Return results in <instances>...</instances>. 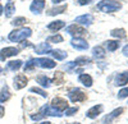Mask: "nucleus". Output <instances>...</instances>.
I'll return each instance as SVG.
<instances>
[{
  "label": "nucleus",
  "instance_id": "nucleus-28",
  "mask_svg": "<svg viewBox=\"0 0 128 124\" xmlns=\"http://www.w3.org/2000/svg\"><path fill=\"white\" fill-rule=\"evenodd\" d=\"M90 58H87V56H80V58H77L76 59V65H86L87 63H90Z\"/></svg>",
  "mask_w": 128,
  "mask_h": 124
},
{
  "label": "nucleus",
  "instance_id": "nucleus-35",
  "mask_svg": "<svg viewBox=\"0 0 128 124\" xmlns=\"http://www.w3.org/2000/svg\"><path fill=\"white\" fill-rule=\"evenodd\" d=\"M73 67H76V63H74V61H70V63H68L66 65V69H72Z\"/></svg>",
  "mask_w": 128,
  "mask_h": 124
},
{
  "label": "nucleus",
  "instance_id": "nucleus-19",
  "mask_svg": "<svg viewBox=\"0 0 128 124\" xmlns=\"http://www.w3.org/2000/svg\"><path fill=\"white\" fill-rule=\"evenodd\" d=\"M37 83H40V86H42V87H50L51 86V79L48 78L46 76H38L37 77Z\"/></svg>",
  "mask_w": 128,
  "mask_h": 124
},
{
  "label": "nucleus",
  "instance_id": "nucleus-20",
  "mask_svg": "<svg viewBox=\"0 0 128 124\" xmlns=\"http://www.w3.org/2000/svg\"><path fill=\"white\" fill-rule=\"evenodd\" d=\"M63 27H64V22H63V20H55V22H51L48 26V28L50 31H54V32H56V31H59Z\"/></svg>",
  "mask_w": 128,
  "mask_h": 124
},
{
  "label": "nucleus",
  "instance_id": "nucleus-38",
  "mask_svg": "<svg viewBox=\"0 0 128 124\" xmlns=\"http://www.w3.org/2000/svg\"><path fill=\"white\" fill-rule=\"evenodd\" d=\"M4 115V108L3 106H0V118H2Z\"/></svg>",
  "mask_w": 128,
  "mask_h": 124
},
{
  "label": "nucleus",
  "instance_id": "nucleus-15",
  "mask_svg": "<svg viewBox=\"0 0 128 124\" xmlns=\"http://www.w3.org/2000/svg\"><path fill=\"white\" fill-rule=\"evenodd\" d=\"M126 83H128V72L119 73L115 76V85L116 86H124Z\"/></svg>",
  "mask_w": 128,
  "mask_h": 124
},
{
  "label": "nucleus",
  "instance_id": "nucleus-8",
  "mask_svg": "<svg viewBox=\"0 0 128 124\" xmlns=\"http://www.w3.org/2000/svg\"><path fill=\"white\" fill-rule=\"evenodd\" d=\"M45 8V0H34L30 6V10L35 14H40Z\"/></svg>",
  "mask_w": 128,
  "mask_h": 124
},
{
  "label": "nucleus",
  "instance_id": "nucleus-33",
  "mask_svg": "<svg viewBox=\"0 0 128 124\" xmlns=\"http://www.w3.org/2000/svg\"><path fill=\"white\" fill-rule=\"evenodd\" d=\"M118 97L119 99H124V97H128V88H123L118 92Z\"/></svg>",
  "mask_w": 128,
  "mask_h": 124
},
{
  "label": "nucleus",
  "instance_id": "nucleus-40",
  "mask_svg": "<svg viewBox=\"0 0 128 124\" xmlns=\"http://www.w3.org/2000/svg\"><path fill=\"white\" fill-rule=\"evenodd\" d=\"M3 12H4V8H3L2 5H0V15H2V14H3Z\"/></svg>",
  "mask_w": 128,
  "mask_h": 124
},
{
  "label": "nucleus",
  "instance_id": "nucleus-5",
  "mask_svg": "<svg viewBox=\"0 0 128 124\" xmlns=\"http://www.w3.org/2000/svg\"><path fill=\"white\" fill-rule=\"evenodd\" d=\"M35 67H41V68H46V69H51L56 65V63L51 59H46V58H38V59H34Z\"/></svg>",
  "mask_w": 128,
  "mask_h": 124
},
{
  "label": "nucleus",
  "instance_id": "nucleus-31",
  "mask_svg": "<svg viewBox=\"0 0 128 124\" xmlns=\"http://www.w3.org/2000/svg\"><path fill=\"white\" fill-rule=\"evenodd\" d=\"M35 68V63H34V59H30L27 63L24 64V67H23V69H24V72H28V70H32Z\"/></svg>",
  "mask_w": 128,
  "mask_h": 124
},
{
  "label": "nucleus",
  "instance_id": "nucleus-30",
  "mask_svg": "<svg viewBox=\"0 0 128 124\" xmlns=\"http://www.w3.org/2000/svg\"><path fill=\"white\" fill-rule=\"evenodd\" d=\"M26 22H27V19H26V18H23V17H18V18H16L13 22H12V24L16 26V27H19V26L24 24Z\"/></svg>",
  "mask_w": 128,
  "mask_h": 124
},
{
  "label": "nucleus",
  "instance_id": "nucleus-13",
  "mask_svg": "<svg viewBox=\"0 0 128 124\" xmlns=\"http://www.w3.org/2000/svg\"><path fill=\"white\" fill-rule=\"evenodd\" d=\"M27 85V77L23 76V74H19L14 78V88L16 90H20L23 88L24 86Z\"/></svg>",
  "mask_w": 128,
  "mask_h": 124
},
{
  "label": "nucleus",
  "instance_id": "nucleus-36",
  "mask_svg": "<svg viewBox=\"0 0 128 124\" xmlns=\"http://www.w3.org/2000/svg\"><path fill=\"white\" fill-rule=\"evenodd\" d=\"M123 54H124L126 56H128V45H126V46L123 47Z\"/></svg>",
  "mask_w": 128,
  "mask_h": 124
},
{
  "label": "nucleus",
  "instance_id": "nucleus-23",
  "mask_svg": "<svg viewBox=\"0 0 128 124\" xmlns=\"http://www.w3.org/2000/svg\"><path fill=\"white\" fill-rule=\"evenodd\" d=\"M92 55H94V58H104L105 56V51L100 46H95L92 49Z\"/></svg>",
  "mask_w": 128,
  "mask_h": 124
},
{
  "label": "nucleus",
  "instance_id": "nucleus-16",
  "mask_svg": "<svg viewBox=\"0 0 128 124\" xmlns=\"http://www.w3.org/2000/svg\"><path fill=\"white\" fill-rule=\"evenodd\" d=\"M35 50H36V54H38V55H41V54H49L50 45L48 42H41V44H38L35 47Z\"/></svg>",
  "mask_w": 128,
  "mask_h": 124
},
{
  "label": "nucleus",
  "instance_id": "nucleus-44",
  "mask_svg": "<svg viewBox=\"0 0 128 124\" xmlns=\"http://www.w3.org/2000/svg\"><path fill=\"white\" fill-rule=\"evenodd\" d=\"M90 1H91V0H87V3H90Z\"/></svg>",
  "mask_w": 128,
  "mask_h": 124
},
{
  "label": "nucleus",
  "instance_id": "nucleus-12",
  "mask_svg": "<svg viewBox=\"0 0 128 124\" xmlns=\"http://www.w3.org/2000/svg\"><path fill=\"white\" fill-rule=\"evenodd\" d=\"M76 22L78 24H83V26H90L94 22V17L91 14H83L76 18Z\"/></svg>",
  "mask_w": 128,
  "mask_h": 124
},
{
  "label": "nucleus",
  "instance_id": "nucleus-3",
  "mask_svg": "<svg viewBox=\"0 0 128 124\" xmlns=\"http://www.w3.org/2000/svg\"><path fill=\"white\" fill-rule=\"evenodd\" d=\"M31 35H32V31L30 28H20V29L12 31V32L9 33V40L14 41V42H20V41H23L27 37H30Z\"/></svg>",
  "mask_w": 128,
  "mask_h": 124
},
{
  "label": "nucleus",
  "instance_id": "nucleus-22",
  "mask_svg": "<svg viewBox=\"0 0 128 124\" xmlns=\"http://www.w3.org/2000/svg\"><path fill=\"white\" fill-rule=\"evenodd\" d=\"M64 10H67V5H60V6H56V8H51L48 12V15H56V14L63 13Z\"/></svg>",
  "mask_w": 128,
  "mask_h": 124
},
{
  "label": "nucleus",
  "instance_id": "nucleus-14",
  "mask_svg": "<svg viewBox=\"0 0 128 124\" xmlns=\"http://www.w3.org/2000/svg\"><path fill=\"white\" fill-rule=\"evenodd\" d=\"M101 111H102V106H101V105H95V106H92V108L86 113V115H87V118H90V119H95Z\"/></svg>",
  "mask_w": 128,
  "mask_h": 124
},
{
  "label": "nucleus",
  "instance_id": "nucleus-29",
  "mask_svg": "<svg viewBox=\"0 0 128 124\" xmlns=\"http://www.w3.org/2000/svg\"><path fill=\"white\" fill-rule=\"evenodd\" d=\"M63 41V37L60 35H55V36H50L46 38V42H54V44H58V42H62Z\"/></svg>",
  "mask_w": 128,
  "mask_h": 124
},
{
  "label": "nucleus",
  "instance_id": "nucleus-42",
  "mask_svg": "<svg viewBox=\"0 0 128 124\" xmlns=\"http://www.w3.org/2000/svg\"><path fill=\"white\" fill-rule=\"evenodd\" d=\"M41 124H51V123H49V122H42Z\"/></svg>",
  "mask_w": 128,
  "mask_h": 124
},
{
  "label": "nucleus",
  "instance_id": "nucleus-41",
  "mask_svg": "<svg viewBox=\"0 0 128 124\" xmlns=\"http://www.w3.org/2000/svg\"><path fill=\"white\" fill-rule=\"evenodd\" d=\"M51 1H52V3H56V4H58V3H60V1H63V0H51Z\"/></svg>",
  "mask_w": 128,
  "mask_h": 124
},
{
  "label": "nucleus",
  "instance_id": "nucleus-24",
  "mask_svg": "<svg viewBox=\"0 0 128 124\" xmlns=\"http://www.w3.org/2000/svg\"><path fill=\"white\" fill-rule=\"evenodd\" d=\"M20 67H22V61L20 60H12L8 63V68L10 70H18Z\"/></svg>",
  "mask_w": 128,
  "mask_h": 124
},
{
  "label": "nucleus",
  "instance_id": "nucleus-18",
  "mask_svg": "<svg viewBox=\"0 0 128 124\" xmlns=\"http://www.w3.org/2000/svg\"><path fill=\"white\" fill-rule=\"evenodd\" d=\"M14 12H16V5H14V3L12 1V0H10V1H8L6 5H5V17L10 18Z\"/></svg>",
  "mask_w": 128,
  "mask_h": 124
},
{
  "label": "nucleus",
  "instance_id": "nucleus-11",
  "mask_svg": "<svg viewBox=\"0 0 128 124\" xmlns=\"http://www.w3.org/2000/svg\"><path fill=\"white\" fill-rule=\"evenodd\" d=\"M122 113H123V108L115 109L114 111H112L110 114H108V115H106V117L102 119V124H112V122H113L116 117H119Z\"/></svg>",
  "mask_w": 128,
  "mask_h": 124
},
{
  "label": "nucleus",
  "instance_id": "nucleus-26",
  "mask_svg": "<svg viewBox=\"0 0 128 124\" xmlns=\"http://www.w3.org/2000/svg\"><path fill=\"white\" fill-rule=\"evenodd\" d=\"M105 46L108 47L109 51H115L116 49L119 47V42H118V41H106Z\"/></svg>",
  "mask_w": 128,
  "mask_h": 124
},
{
  "label": "nucleus",
  "instance_id": "nucleus-34",
  "mask_svg": "<svg viewBox=\"0 0 128 124\" xmlns=\"http://www.w3.org/2000/svg\"><path fill=\"white\" fill-rule=\"evenodd\" d=\"M77 108H70V109H67V111H66V115H68V117H70V115H73L74 113H77Z\"/></svg>",
  "mask_w": 128,
  "mask_h": 124
},
{
  "label": "nucleus",
  "instance_id": "nucleus-2",
  "mask_svg": "<svg viewBox=\"0 0 128 124\" xmlns=\"http://www.w3.org/2000/svg\"><path fill=\"white\" fill-rule=\"evenodd\" d=\"M62 117V113L58 111L56 109L51 108L50 105H44L41 109H40V113L37 115H31V119L32 120H40L44 117Z\"/></svg>",
  "mask_w": 128,
  "mask_h": 124
},
{
  "label": "nucleus",
  "instance_id": "nucleus-7",
  "mask_svg": "<svg viewBox=\"0 0 128 124\" xmlns=\"http://www.w3.org/2000/svg\"><path fill=\"white\" fill-rule=\"evenodd\" d=\"M68 96H69L70 101H73V102L86 100V94H83L80 88H73V90H70L69 94H68Z\"/></svg>",
  "mask_w": 128,
  "mask_h": 124
},
{
  "label": "nucleus",
  "instance_id": "nucleus-39",
  "mask_svg": "<svg viewBox=\"0 0 128 124\" xmlns=\"http://www.w3.org/2000/svg\"><path fill=\"white\" fill-rule=\"evenodd\" d=\"M28 46H31V44H28V42H26V44H22V47H28Z\"/></svg>",
  "mask_w": 128,
  "mask_h": 124
},
{
  "label": "nucleus",
  "instance_id": "nucleus-21",
  "mask_svg": "<svg viewBox=\"0 0 128 124\" xmlns=\"http://www.w3.org/2000/svg\"><path fill=\"white\" fill-rule=\"evenodd\" d=\"M78 79H80L81 83H83L86 87H91L92 86V78L88 74H81Z\"/></svg>",
  "mask_w": 128,
  "mask_h": 124
},
{
  "label": "nucleus",
  "instance_id": "nucleus-4",
  "mask_svg": "<svg viewBox=\"0 0 128 124\" xmlns=\"http://www.w3.org/2000/svg\"><path fill=\"white\" fill-rule=\"evenodd\" d=\"M67 32H68L69 35H72L74 38H80V37H82V36H84V35L87 33L86 29H84L83 27H80V26H77V24L69 26V27L67 28Z\"/></svg>",
  "mask_w": 128,
  "mask_h": 124
},
{
  "label": "nucleus",
  "instance_id": "nucleus-6",
  "mask_svg": "<svg viewBox=\"0 0 128 124\" xmlns=\"http://www.w3.org/2000/svg\"><path fill=\"white\" fill-rule=\"evenodd\" d=\"M50 106L56 109L58 111L62 113V111L68 109V102L64 100V99H62V97H54V99H52V101H51V105Z\"/></svg>",
  "mask_w": 128,
  "mask_h": 124
},
{
  "label": "nucleus",
  "instance_id": "nucleus-25",
  "mask_svg": "<svg viewBox=\"0 0 128 124\" xmlns=\"http://www.w3.org/2000/svg\"><path fill=\"white\" fill-rule=\"evenodd\" d=\"M110 35L113 37H118V38H124L126 37V31L123 28H119V29H113Z\"/></svg>",
  "mask_w": 128,
  "mask_h": 124
},
{
  "label": "nucleus",
  "instance_id": "nucleus-17",
  "mask_svg": "<svg viewBox=\"0 0 128 124\" xmlns=\"http://www.w3.org/2000/svg\"><path fill=\"white\" fill-rule=\"evenodd\" d=\"M49 54L52 58H55L56 60H64V59H66V56H67V53H64L63 50H50Z\"/></svg>",
  "mask_w": 128,
  "mask_h": 124
},
{
  "label": "nucleus",
  "instance_id": "nucleus-1",
  "mask_svg": "<svg viewBox=\"0 0 128 124\" xmlns=\"http://www.w3.org/2000/svg\"><path fill=\"white\" fill-rule=\"evenodd\" d=\"M122 8V4L118 1H113V0H101L98 4V9L104 13H113L116 12Z\"/></svg>",
  "mask_w": 128,
  "mask_h": 124
},
{
  "label": "nucleus",
  "instance_id": "nucleus-10",
  "mask_svg": "<svg viewBox=\"0 0 128 124\" xmlns=\"http://www.w3.org/2000/svg\"><path fill=\"white\" fill-rule=\"evenodd\" d=\"M70 45L76 50H87L88 49V42L82 38H73L70 41Z\"/></svg>",
  "mask_w": 128,
  "mask_h": 124
},
{
  "label": "nucleus",
  "instance_id": "nucleus-9",
  "mask_svg": "<svg viewBox=\"0 0 128 124\" xmlns=\"http://www.w3.org/2000/svg\"><path fill=\"white\" fill-rule=\"evenodd\" d=\"M18 53H19V50H18L17 47H5V49H3L2 51H0V60L4 61L6 58L14 56V55H17Z\"/></svg>",
  "mask_w": 128,
  "mask_h": 124
},
{
  "label": "nucleus",
  "instance_id": "nucleus-37",
  "mask_svg": "<svg viewBox=\"0 0 128 124\" xmlns=\"http://www.w3.org/2000/svg\"><path fill=\"white\" fill-rule=\"evenodd\" d=\"M78 3H80L81 5H86V4H88V3H87V0H78Z\"/></svg>",
  "mask_w": 128,
  "mask_h": 124
},
{
  "label": "nucleus",
  "instance_id": "nucleus-27",
  "mask_svg": "<svg viewBox=\"0 0 128 124\" xmlns=\"http://www.w3.org/2000/svg\"><path fill=\"white\" fill-rule=\"evenodd\" d=\"M9 97H10V94H9L8 88L6 87L3 88L2 92H0V102H5L6 100H9Z\"/></svg>",
  "mask_w": 128,
  "mask_h": 124
},
{
  "label": "nucleus",
  "instance_id": "nucleus-43",
  "mask_svg": "<svg viewBox=\"0 0 128 124\" xmlns=\"http://www.w3.org/2000/svg\"><path fill=\"white\" fill-rule=\"evenodd\" d=\"M72 124H80V123H72Z\"/></svg>",
  "mask_w": 128,
  "mask_h": 124
},
{
  "label": "nucleus",
  "instance_id": "nucleus-32",
  "mask_svg": "<svg viewBox=\"0 0 128 124\" xmlns=\"http://www.w3.org/2000/svg\"><path fill=\"white\" fill-rule=\"evenodd\" d=\"M31 92H36V94H40L42 97H48V94L44 91V90H41V88H38V87H32L31 88Z\"/></svg>",
  "mask_w": 128,
  "mask_h": 124
}]
</instances>
